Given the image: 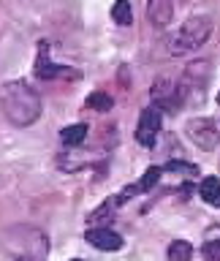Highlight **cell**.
<instances>
[{
  "instance_id": "cell-1",
  "label": "cell",
  "mask_w": 220,
  "mask_h": 261,
  "mask_svg": "<svg viewBox=\"0 0 220 261\" xmlns=\"http://www.w3.org/2000/svg\"><path fill=\"white\" fill-rule=\"evenodd\" d=\"M41 95L24 79H11L0 87V112L16 128H28L41 117Z\"/></svg>"
},
{
  "instance_id": "cell-2",
  "label": "cell",
  "mask_w": 220,
  "mask_h": 261,
  "mask_svg": "<svg viewBox=\"0 0 220 261\" xmlns=\"http://www.w3.org/2000/svg\"><path fill=\"white\" fill-rule=\"evenodd\" d=\"M212 33V22L207 19V16H190L182 28H179L174 36H171L169 41V49L174 55H185V52H193V49H199L207 44Z\"/></svg>"
},
{
  "instance_id": "cell-3",
  "label": "cell",
  "mask_w": 220,
  "mask_h": 261,
  "mask_svg": "<svg viewBox=\"0 0 220 261\" xmlns=\"http://www.w3.org/2000/svg\"><path fill=\"white\" fill-rule=\"evenodd\" d=\"M185 93H187V87L174 82V79H169V76H158L150 87V95H152L158 109H177L185 101Z\"/></svg>"
},
{
  "instance_id": "cell-4",
  "label": "cell",
  "mask_w": 220,
  "mask_h": 261,
  "mask_svg": "<svg viewBox=\"0 0 220 261\" xmlns=\"http://www.w3.org/2000/svg\"><path fill=\"white\" fill-rule=\"evenodd\" d=\"M160 109L158 106H147L139 114V125H136V142L142 147H155L158 142V134H160Z\"/></svg>"
},
{
  "instance_id": "cell-5",
  "label": "cell",
  "mask_w": 220,
  "mask_h": 261,
  "mask_svg": "<svg viewBox=\"0 0 220 261\" xmlns=\"http://www.w3.org/2000/svg\"><path fill=\"white\" fill-rule=\"evenodd\" d=\"M185 130H187V136H190L193 142L201 147V150H215V144H217V139H220L217 125H215L212 120H207V117L190 120Z\"/></svg>"
},
{
  "instance_id": "cell-6",
  "label": "cell",
  "mask_w": 220,
  "mask_h": 261,
  "mask_svg": "<svg viewBox=\"0 0 220 261\" xmlns=\"http://www.w3.org/2000/svg\"><path fill=\"white\" fill-rule=\"evenodd\" d=\"M36 76L38 79H46V82H52V79H65V76H76L68 65H57L49 60V44L46 41H41V46H38V60H36Z\"/></svg>"
},
{
  "instance_id": "cell-7",
  "label": "cell",
  "mask_w": 220,
  "mask_h": 261,
  "mask_svg": "<svg viewBox=\"0 0 220 261\" xmlns=\"http://www.w3.org/2000/svg\"><path fill=\"white\" fill-rule=\"evenodd\" d=\"M85 240L93 245V248H98V250H120L122 245V237L117 234V231H112V228H87V234H85Z\"/></svg>"
},
{
  "instance_id": "cell-8",
  "label": "cell",
  "mask_w": 220,
  "mask_h": 261,
  "mask_svg": "<svg viewBox=\"0 0 220 261\" xmlns=\"http://www.w3.org/2000/svg\"><path fill=\"white\" fill-rule=\"evenodd\" d=\"M147 19L158 30L169 28V22L174 19V3L171 0H150L147 3Z\"/></svg>"
},
{
  "instance_id": "cell-9",
  "label": "cell",
  "mask_w": 220,
  "mask_h": 261,
  "mask_svg": "<svg viewBox=\"0 0 220 261\" xmlns=\"http://www.w3.org/2000/svg\"><path fill=\"white\" fill-rule=\"evenodd\" d=\"M87 125L85 122H76V125H65L63 130H60V139H63V144H68V147H76V144H81L87 139Z\"/></svg>"
},
{
  "instance_id": "cell-10",
  "label": "cell",
  "mask_w": 220,
  "mask_h": 261,
  "mask_svg": "<svg viewBox=\"0 0 220 261\" xmlns=\"http://www.w3.org/2000/svg\"><path fill=\"white\" fill-rule=\"evenodd\" d=\"M199 193L207 204H220V179L217 177H204L199 185Z\"/></svg>"
},
{
  "instance_id": "cell-11",
  "label": "cell",
  "mask_w": 220,
  "mask_h": 261,
  "mask_svg": "<svg viewBox=\"0 0 220 261\" xmlns=\"http://www.w3.org/2000/svg\"><path fill=\"white\" fill-rule=\"evenodd\" d=\"M112 19L120 24V28H128L130 22H133V8H130L128 0H117V3L112 6Z\"/></svg>"
},
{
  "instance_id": "cell-12",
  "label": "cell",
  "mask_w": 220,
  "mask_h": 261,
  "mask_svg": "<svg viewBox=\"0 0 220 261\" xmlns=\"http://www.w3.org/2000/svg\"><path fill=\"white\" fill-rule=\"evenodd\" d=\"M169 261H190L193 258V245L185 240H174L169 245Z\"/></svg>"
},
{
  "instance_id": "cell-13",
  "label": "cell",
  "mask_w": 220,
  "mask_h": 261,
  "mask_svg": "<svg viewBox=\"0 0 220 261\" xmlns=\"http://www.w3.org/2000/svg\"><path fill=\"white\" fill-rule=\"evenodd\" d=\"M87 106L90 109H95V112H109L112 106H114V101H112V95H106V93H90L87 95Z\"/></svg>"
},
{
  "instance_id": "cell-14",
  "label": "cell",
  "mask_w": 220,
  "mask_h": 261,
  "mask_svg": "<svg viewBox=\"0 0 220 261\" xmlns=\"http://www.w3.org/2000/svg\"><path fill=\"white\" fill-rule=\"evenodd\" d=\"M160 174H163V169H160V166H150V169H147V171H144V177H142V182H139V193H142V191H152V188L158 185Z\"/></svg>"
},
{
  "instance_id": "cell-15",
  "label": "cell",
  "mask_w": 220,
  "mask_h": 261,
  "mask_svg": "<svg viewBox=\"0 0 220 261\" xmlns=\"http://www.w3.org/2000/svg\"><path fill=\"white\" fill-rule=\"evenodd\" d=\"M163 171H174V174H199V166H193V163H185V161H169L166 166H163Z\"/></svg>"
},
{
  "instance_id": "cell-16",
  "label": "cell",
  "mask_w": 220,
  "mask_h": 261,
  "mask_svg": "<svg viewBox=\"0 0 220 261\" xmlns=\"http://www.w3.org/2000/svg\"><path fill=\"white\" fill-rule=\"evenodd\" d=\"M204 258L207 261H220V240H209V242H204Z\"/></svg>"
},
{
  "instance_id": "cell-17",
  "label": "cell",
  "mask_w": 220,
  "mask_h": 261,
  "mask_svg": "<svg viewBox=\"0 0 220 261\" xmlns=\"http://www.w3.org/2000/svg\"><path fill=\"white\" fill-rule=\"evenodd\" d=\"M73 261H85V258H73Z\"/></svg>"
}]
</instances>
